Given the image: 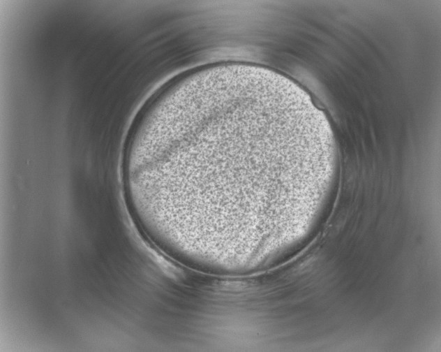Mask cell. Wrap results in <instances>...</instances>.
I'll list each match as a JSON object with an SVG mask.
<instances>
[{
  "mask_svg": "<svg viewBox=\"0 0 441 352\" xmlns=\"http://www.w3.org/2000/svg\"><path fill=\"white\" fill-rule=\"evenodd\" d=\"M303 130L286 82L254 65L225 64L182 78L139 123L133 176L145 203L217 228L259 218V170L301 154Z\"/></svg>",
  "mask_w": 441,
  "mask_h": 352,
  "instance_id": "1",
  "label": "cell"
}]
</instances>
